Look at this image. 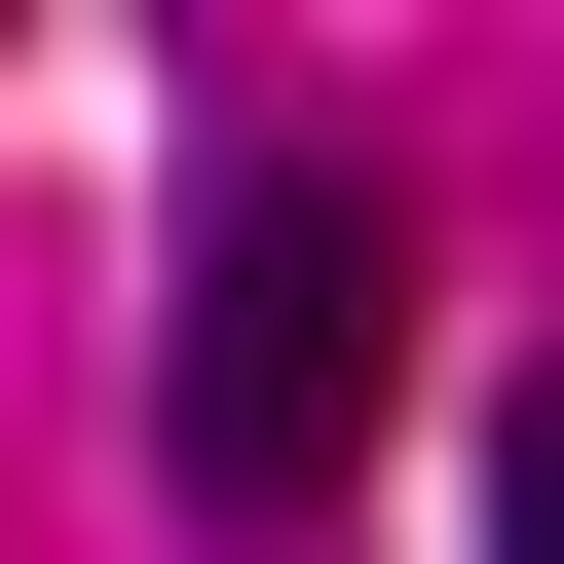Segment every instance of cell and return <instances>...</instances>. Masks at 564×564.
I'll return each instance as SVG.
<instances>
[{"label": "cell", "mask_w": 564, "mask_h": 564, "mask_svg": "<svg viewBox=\"0 0 564 564\" xmlns=\"http://www.w3.org/2000/svg\"><path fill=\"white\" fill-rule=\"evenodd\" d=\"M489 564H564V377H527V414H489Z\"/></svg>", "instance_id": "obj_2"}, {"label": "cell", "mask_w": 564, "mask_h": 564, "mask_svg": "<svg viewBox=\"0 0 564 564\" xmlns=\"http://www.w3.org/2000/svg\"><path fill=\"white\" fill-rule=\"evenodd\" d=\"M377 339H414V226H377V188H226V226H188V339H151L188 527H302V489L377 452Z\"/></svg>", "instance_id": "obj_1"}]
</instances>
